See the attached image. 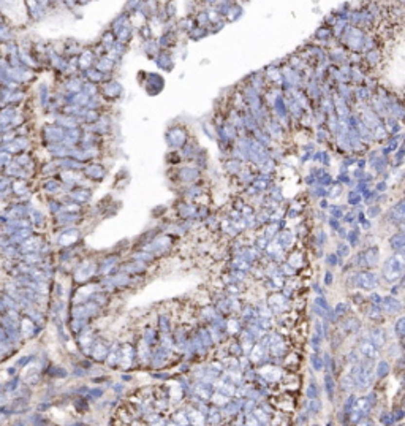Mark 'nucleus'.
<instances>
[{"label":"nucleus","instance_id":"f257e3e1","mask_svg":"<svg viewBox=\"0 0 405 426\" xmlns=\"http://www.w3.org/2000/svg\"><path fill=\"white\" fill-rule=\"evenodd\" d=\"M24 3L32 21H40V19H43L44 15H46V10L38 3V0H24Z\"/></svg>","mask_w":405,"mask_h":426},{"label":"nucleus","instance_id":"f03ea898","mask_svg":"<svg viewBox=\"0 0 405 426\" xmlns=\"http://www.w3.org/2000/svg\"><path fill=\"white\" fill-rule=\"evenodd\" d=\"M13 38H15V32H13L11 25H8V22L3 21L0 22V43H8V41H13Z\"/></svg>","mask_w":405,"mask_h":426}]
</instances>
